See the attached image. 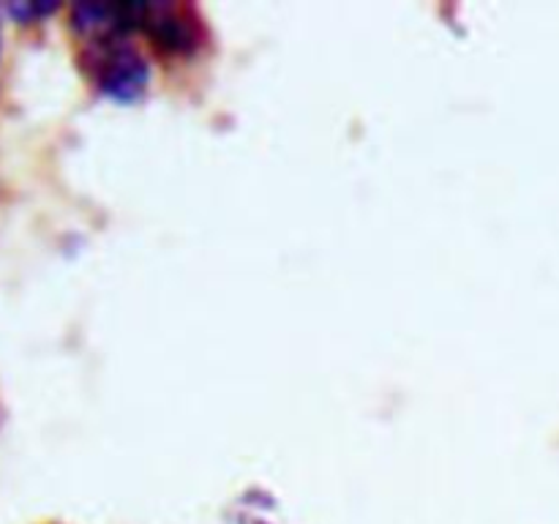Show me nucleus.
<instances>
[{
    "mask_svg": "<svg viewBox=\"0 0 559 524\" xmlns=\"http://www.w3.org/2000/svg\"><path fill=\"white\" fill-rule=\"evenodd\" d=\"M147 76H151V69H147V60L142 58L140 49H134L131 44L107 38L102 69H98V80H102L104 93H109L112 98H120V102H134L145 91Z\"/></svg>",
    "mask_w": 559,
    "mask_h": 524,
    "instance_id": "1",
    "label": "nucleus"
},
{
    "mask_svg": "<svg viewBox=\"0 0 559 524\" xmlns=\"http://www.w3.org/2000/svg\"><path fill=\"white\" fill-rule=\"evenodd\" d=\"M145 16H151V25L147 31H153L156 41L167 49H189L194 41V33H191V22H186L183 16L175 14L173 5L158 3L147 5Z\"/></svg>",
    "mask_w": 559,
    "mask_h": 524,
    "instance_id": "2",
    "label": "nucleus"
}]
</instances>
